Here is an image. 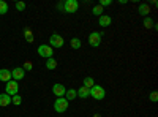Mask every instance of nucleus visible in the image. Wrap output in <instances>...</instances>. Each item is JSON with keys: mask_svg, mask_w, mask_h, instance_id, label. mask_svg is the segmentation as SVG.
<instances>
[{"mask_svg": "<svg viewBox=\"0 0 158 117\" xmlns=\"http://www.w3.org/2000/svg\"><path fill=\"white\" fill-rule=\"evenodd\" d=\"M68 105H70V101L65 98V97H62V98H57L56 101H54V111L56 112H59V114H63L65 111L68 109Z\"/></svg>", "mask_w": 158, "mask_h": 117, "instance_id": "obj_1", "label": "nucleus"}, {"mask_svg": "<svg viewBox=\"0 0 158 117\" xmlns=\"http://www.w3.org/2000/svg\"><path fill=\"white\" fill-rule=\"evenodd\" d=\"M89 94H90V97L94 98V100H103L104 97H106V90H104L101 86H94L92 89H89Z\"/></svg>", "mask_w": 158, "mask_h": 117, "instance_id": "obj_2", "label": "nucleus"}, {"mask_svg": "<svg viewBox=\"0 0 158 117\" xmlns=\"http://www.w3.org/2000/svg\"><path fill=\"white\" fill-rule=\"evenodd\" d=\"M38 56L43 59H51L54 56V49H52L49 44H40L38 46Z\"/></svg>", "mask_w": 158, "mask_h": 117, "instance_id": "obj_3", "label": "nucleus"}, {"mask_svg": "<svg viewBox=\"0 0 158 117\" xmlns=\"http://www.w3.org/2000/svg\"><path fill=\"white\" fill-rule=\"evenodd\" d=\"M63 43H65V40L62 38V35H59V33H52V35L49 36V46H51L52 49L62 48Z\"/></svg>", "mask_w": 158, "mask_h": 117, "instance_id": "obj_4", "label": "nucleus"}, {"mask_svg": "<svg viewBox=\"0 0 158 117\" xmlns=\"http://www.w3.org/2000/svg\"><path fill=\"white\" fill-rule=\"evenodd\" d=\"M18 92H19V84H18V81H8L6 82V86H5V94L6 95H10V97H15V95H18Z\"/></svg>", "mask_w": 158, "mask_h": 117, "instance_id": "obj_5", "label": "nucleus"}, {"mask_svg": "<svg viewBox=\"0 0 158 117\" xmlns=\"http://www.w3.org/2000/svg\"><path fill=\"white\" fill-rule=\"evenodd\" d=\"M77 8H79L77 0H65L63 2V11L65 13H76Z\"/></svg>", "mask_w": 158, "mask_h": 117, "instance_id": "obj_6", "label": "nucleus"}, {"mask_svg": "<svg viewBox=\"0 0 158 117\" xmlns=\"http://www.w3.org/2000/svg\"><path fill=\"white\" fill-rule=\"evenodd\" d=\"M89 44H90L92 48H98V46L101 44V33L92 32V33L89 35Z\"/></svg>", "mask_w": 158, "mask_h": 117, "instance_id": "obj_7", "label": "nucleus"}, {"mask_svg": "<svg viewBox=\"0 0 158 117\" xmlns=\"http://www.w3.org/2000/svg\"><path fill=\"white\" fill-rule=\"evenodd\" d=\"M24 76H25V71L22 70V67H16V68H13L11 70V79L13 81H22L24 79Z\"/></svg>", "mask_w": 158, "mask_h": 117, "instance_id": "obj_8", "label": "nucleus"}, {"mask_svg": "<svg viewBox=\"0 0 158 117\" xmlns=\"http://www.w3.org/2000/svg\"><path fill=\"white\" fill-rule=\"evenodd\" d=\"M52 92H54V95L57 97V98H62V97H65V92H67V87H65L63 84H54L52 86Z\"/></svg>", "mask_w": 158, "mask_h": 117, "instance_id": "obj_9", "label": "nucleus"}, {"mask_svg": "<svg viewBox=\"0 0 158 117\" xmlns=\"http://www.w3.org/2000/svg\"><path fill=\"white\" fill-rule=\"evenodd\" d=\"M0 81L5 82V84L8 81H11V71L8 68H2V70H0Z\"/></svg>", "mask_w": 158, "mask_h": 117, "instance_id": "obj_10", "label": "nucleus"}, {"mask_svg": "<svg viewBox=\"0 0 158 117\" xmlns=\"http://www.w3.org/2000/svg\"><path fill=\"white\" fill-rule=\"evenodd\" d=\"M98 22H100L101 27H108V25H111L112 19H111V16H108V15H101V16L98 18Z\"/></svg>", "mask_w": 158, "mask_h": 117, "instance_id": "obj_11", "label": "nucleus"}, {"mask_svg": "<svg viewBox=\"0 0 158 117\" xmlns=\"http://www.w3.org/2000/svg\"><path fill=\"white\" fill-rule=\"evenodd\" d=\"M76 95L79 97V98H82V100H85V98H89L90 97V94H89V89L87 87H79L77 90H76Z\"/></svg>", "mask_w": 158, "mask_h": 117, "instance_id": "obj_12", "label": "nucleus"}, {"mask_svg": "<svg viewBox=\"0 0 158 117\" xmlns=\"http://www.w3.org/2000/svg\"><path fill=\"white\" fill-rule=\"evenodd\" d=\"M138 11H139V15H141V16L147 18V16H149V13H150V6H149L147 3H141L139 8H138Z\"/></svg>", "mask_w": 158, "mask_h": 117, "instance_id": "obj_13", "label": "nucleus"}, {"mask_svg": "<svg viewBox=\"0 0 158 117\" xmlns=\"http://www.w3.org/2000/svg\"><path fill=\"white\" fill-rule=\"evenodd\" d=\"M11 103V97L10 95H6V94H0V106L2 108H5V106H8Z\"/></svg>", "mask_w": 158, "mask_h": 117, "instance_id": "obj_14", "label": "nucleus"}, {"mask_svg": "<svg viewBox=\"0 0 158 117\" xmlns=\"http://www.w3.org/2000/svg\"><path fill=\"white\" fill-rule=\"evenodd\" d=\"M46 68H48V70H56V68H57V60H56L54 57L46 59Z\"/></svg>", "mask_w": 158, "mask_h": 117, "instance_id": "obj_15", "label": "nucleus"}, {"mask_svg": "<svg viewBox=\"0 0 158 117\" xmlns=\"http://www.w3.org/2000/svg\"><path fill=\"white\" fill-rule=\"evenodd\" d=\"M76 97L77 95H76V90L74 89H67V92H65V98H67L68 101H73Z\"/></svg>", "mask_w": 158, "mask_h": 117, "instance_id": "obj_16", "label": "nucleus"}, {"mask_svg": "<svg viewBox=\"0 0 158 117\" xmlns=\"http://www.w3.org/2000/svg\"><path fill=\"white\" fill-rule=\"evenodd\" d=\"M95 86V79L92 76H85L84 77V87H87V89H92Z\"/></svg>", "mask_w": 158, "mask_h": 117, "instance_id": "obj_17", "label": "nucleus"}, {"mask_svg": "<svg viewBox=\"0 0 158 117\" xmlns=\"http://www.w3.org/2000/svg\"><path fill=\"white\" fill-rule=\"evenodd\" d=\"M70 46H71L73 49H81V46H82V41L79 40V38H71Z\"/></svg>", "mask_w": 158, "mask_h": 117, "instance_id": "obj_18", "label": "nucleus"}, {"mask_svg": "<svg viewBox=\"0 0 158 117\" xmlns=\"http://www.w3.org/2000/svg\"><path fill=\"white\" fill-rule=\"evenodd\" d=\"M24 35H25V40H27V43H33V33L29 27L24 29Z\"/></svg>", "mask_w": 158, "mask_h": 117, "instance_id": "obj_19", "label": "nucleus"}, {"mask_svg": "<svg viewBox=\"0 0 158 117\" xmlns=\"http://www.w3.org/2000/svg\"><path fill=\"white\" fill-rule=\"evenodd\" d=\"M8 13V3L5 0H0V15H6Z\"/></svg>", "mask_w": 158, "mask_h": 117, "instance_id": "obj_20", "label": "nucleus"}, {"mask_svg": "<svg viewBox=\"0 0 158 117\" xmlns=\"http://www.w3.org/2000/svg\"><path fill=\"white\" fill-rule=\"evenodd\" d=\"M92 15H95V16H98V18H100V16L103 15V8H101L100 5H95L94 8H92Z\"/></svg>", "mask_w": 158, "mask_h": 117, "instance_id": "obj_21", "label": "nucleus"}, {"mask_svg": "<svg viewBox=\"0 0 158 117\" xmlns=\"http://www.w3.org/2000/svg\"><path fill=\"white\" fill-rule=\"evenodd\" d=\"M144 27H146V29H152L153 27V21L150 19V16L144 18Z\"/></svg>", "mask_w": 158, "mask_h": 117, "instance_id": "obj_22", "label": "nucleus"}, {"mask_svg": "<svg viewBox=\"0 0 158 117\" xmlns=\"http://www.w3.org/2000/svg\"><path fill=\"white\" fill-rule=\"evenodd\" d=\"M11 103H13V105H16V106H19L21 103H22V98H21V95L18 94V95H15V97H11Z\"/></svg>", "mask_w": 158, "mask_h": 117, "instance_id": "obj_23", "label": "nucleus"}, {"mask_svg": "<svg viewBox=\"0 0 158 117\" xmlns=\"http://www.w3.org/2000/svg\"><path fill=\"white\" fill-rule=\"evenodd\" d=\"M32 68H33V65H32V62H30V60L24 62V65H22V70H24V71H30Z\"/></svg>", "mask_w": 158, "mask_h": 117, "instance_id": "obj_24", "label": "nucleus"}, {"mask_svg": "<svg viewBox=\"0 0 158 117\" xmlns=\"http://www.w3.org/2000/svg\"><path fill=\"white\" fill-rule=\"evenodd\" d=\"M101 8H104V6H109V5H112V0H100V3H98Z\"/></svg>", "mask_w": 158, "mask_h": 117, "instance_id": "obj_25", "label": "nucleus"}, {"mask_svg": "<svg viewBox=\"0 0 158 117\" xmlns=\"http://www.w3.org/2000/svg\"><path fill=\"white\" fill-rule=\"evenodd\" d=\"M16 10H18V11H24V10H25V3H24V2H18V3H16Z\"/></svg>", "mask_w": 158, "mask_h": 117, "instance_id": "obj_26", "label": "nucleus"}, {"mask_svg": "<svg viewBox=\"0 0 158 117\" xmlns=\"http://www.w3.org/2000/svg\"><path fill=\"white\" fill-rule=\"evenodd\" d=\"M149 98H150V101H152V103H156V101H158V94H156V92H152Z\"/></svg>", "mask_w": 158, "mask_h": 117, "instance_id": "obj_27", "label": "nucleus"}, {"mask_svg": "<svg viewBox=\"0 0 158 117\" xmlns=\"http://www.w3.org/2000/svg\"><path fill=\"white\" fill-rule=\"evenodd\" d=\"M57 10H60V11H63V3H57Z\"/></svg>", "mask_w": 158, "mask_h": 117, "instance_id": "obj_28", "label": "nucleus"}, {"mask_svg": "<svg viewBox=\"0 0 158 117\" xmlns=\"http://www.w3.org/2000/svg\"><path fill=\"white\" fill-rule=\"evenodd\" d=\"M94 117H101V115H100V114H95V115H94Z\"/></svg>", "mask_w": 158, "mask_h": 117, "instance_id": "obj_29", "label": "nucleus"}]
</instances>
